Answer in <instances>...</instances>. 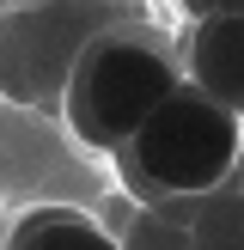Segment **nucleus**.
Instances as JSON below:
<instances>
[{
    "label": "nucleus",
    "mask_w": 244,
    "mask_h": 250,
    "mask_svg": "<svg viewBox=\"0 0 244 250\" xmlns=\"http://www.w3.org/2000/svg\"><path fill=\"white\" fill-rule=\"evenodd\" d=\"M177 80L183 73L171 61V43L146 19H128L116 31H104L80 55V67L67 80V98H61V116H67V128H73L80 146L116 159L153 122V110L171 98Z\"/></svg>",
    "instance_id": "1"
},
{
    "label": "nucleus",
    "mask_w": 244,
    "mask_h": 250,
    "mask_svg": "<svg viewBox=\"0 0 244 250\" xmlns=\"http://www.w3.org/2000/svg\"><path fill=\"white\" fill-rule=\"evenodd\" d=\"M238 134H244L238 116H226L189 80H177L171 98L153 110V122L128 141V153H116L122 189L141 208L165 202V195L177 202L220 195L232 189V171H238Z\"/></svg>",
    "instance_id": "2"
},
{
    "label": "nucleus",
    "mask_w": 244,
    "mask_h": 250,
    "mask_svg": "<svg viewBox=\"0 0 244 250\" xmlns=\"http://www.w3.org/2000/svg\"><path fill=\"white\" fill-rule=\"evenodd\" d=\"M128 19H141V12L104 6V0H85V6H6L0 12V98L31 104V110H61L80 55Z\"/></svg>",
    "instance_id": "3"
},
{
    "label": "nucleus",
    "mask_w": 244,
    "mask_h": 250,
    "mask_svg": "<svg viewBox=\"0 0 244 250\" xmlns=\"http://www.w3.org/2000/svg\"><path fill=\"white\" fill-rule=\"evenodd\" d=\"M177 73L207 104H220L226 116L244 122V0H226V6L195 0L189 6V37H183Z\"/></svg>",
    "instance_id": "4"
},
{
    "label": "nucleus",
    "mask_w": 244,
    "mask_h": 250,
    "mask_svg": "<svg viewBox=\"0 0 244 250\" xmlns=\"http://www.w3.org/2000/svg\"><path fill=\"white\" fill-rule=\"evenodd\" d=\"M0 250H122V244L110 226H98L80 208H31L24 220H12Z\"/></svg>",
    "instance_id": "5"
},
{
    "label": "nucleus",
    "mask_w": 244,
    "mask_h": 250,
    "mask_svg": "<svg viewBox=\"0 0 244 250\" xmlns=\"http://www.w3.org/2000/svg\"><path fill=\"white\" fill-rule=\"evenodd\" d=\"M116 244L122 250H189V232L171 226V220H159V214H146V208H134L128 226L116 232Z\"/></svg>",
    "instance_id": "6"
},
{
    "label": "nucleus",
    "mask_w": 244,
    "mask_h": 250,
    "mask_svg": "<svg viewBox=\"0 0 244 250\" xmlns=\"http://www.w3.org/2000/svg\"><path fill=\"white\" fill-rule=\"evenodd\" d=\"M232 189L244 195V134H238V171H232Z\"/></svg>",
    "instance_id": "7"
},
{
    "label": "nucleus",
    "mask_w": 244,
    "mask_h": 250,
    "mask_svg": "<svg viewBox=\"0 0 244 250\" xmlns=\"http://www.w3.org/2000/svg\"><path fill=\"white\" fill-rule=\"evenodd\" d=\"M238 250H244V238H238Z\"/></svg>",
    "instance_id": "8"
}]
</instances>
